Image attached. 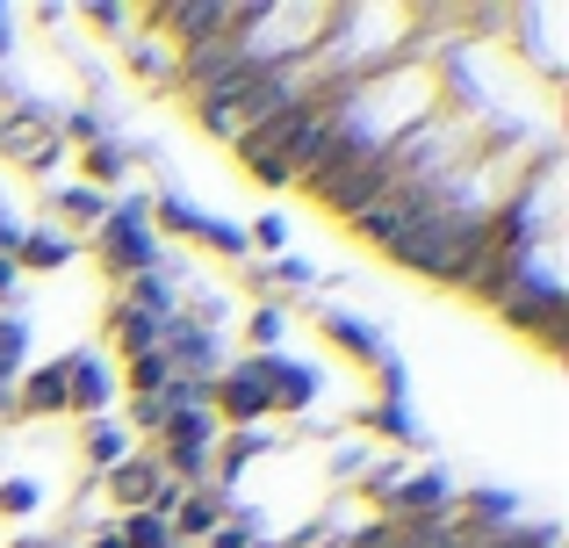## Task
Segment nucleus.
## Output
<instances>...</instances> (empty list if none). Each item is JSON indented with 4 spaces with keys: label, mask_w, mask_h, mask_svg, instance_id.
Returning a JSON list of instances; mask_svg holds the SVG:
<instances>
[{
    "label": "nucleus",
    "mask_w": 569,
    "mask_h": 548,
    "mask_svg": "<svg viewBox=\"0 0 569 548\" xmlns=\"http://www.w3.org/2000/svg\"><path fill=\"white\" fill-rule=\"evenodd\" d=\"M325 339H332L347 361H361V368H382L389 361V339L368 318H353V310H325Z\"/></svg>",
    "instance_id": "obj_9"
},
{
    "label": "nucleus",
    "mask_w": 569,
    "mask_h": 548,
    "mask_svg": "<svg viewBox=\"0 0 569 548\" xmlns=\"http://www.w3.org/2000/svg\"><path fill=\"white\" fill-rule=\"evenodd\" d=\"M58 361H66V411H80V419H109L116 368L101 361L94 347H80V353H58Z\"/></svg>",
    "instance_id": "obj_4"
},
{
    "label": "nucleus",
    "mask_w": 569,
    "mask_h": 548,
    "mask_svg": "<svg viewBox=\"0 0 569 548\" xmlns=\"http://www.w3.org/2000/svg\"><path fill=\"white\" fill-rule=\"evenodd\" d=\"M109 332H116V347L138 361V353H159V339H167V318H152V310H138V303H116V310H109Z\"/></svg>",
    "instance_id": "obj_13"
},
{
    "label": "nucleus",
    "mask_w": 569,
    "mask_h": 548,
    "mask_svg": "<svg viewBox=\"0 0 569 548\" xmlns=\"http://www.w3.org/2000/svg\"><path fill=\"white\" fill-rule=\"evenodd\" d=\"M159 491H167V477H159V455H130V462L109 469V498H123L130 512H159Z\"/></svg>",
    "instance_id": "obj_10"
},
{
    "label": "nucleus",
    "mask_w": 569,
    "mask_h": 548,
    "mask_svg": "<svg viewBox=\"0 0 569 548\" xmlns=\"http://www.w3.org/2000/svg\"><path fill=\"white\" fill-rule=\"evenodd\" d=\"M94 548H123V541H116V527H101V535H94Z\"/></svg>",
    "instance_id": "obj_39"
},
{
    "label": "nucleus",
    "mask_w": 569,
    "mask_h": 548,
    "mask_svg": "<svg viewBox=\"0 0 569 548\" xmlns=\"http://www.w3.org/2000/svg\"><path fill=\"white\" fill-rule=\"evenodd\" d=\"M0 101H14V94H8V87H0Z\"/></svg>",
    "instance_id": "obj_40"
},
{
    "label": "nucleus",
    "mask_w": 569,
    "mask_h": 548,
    "mask_svg": "<svg viewBox=\"0 0 569 548\" xmlns=\"http://www.w3.org/2000/svg\"><path fill=\"white\" fill-rule=\"evenodd\" d=\"M223 512H231V498L217 491V484H194V491H181V506L167 512V527H173V541H194V535H217L223 527Z\"/></svg>",
    "instance_id": "obj_8"
},
{
    "label": "nucleus",
    "mask_w": 569,
    "mask_h": 548,
    "mask_svg": "<svg viewBox=\"0 0 569 548\" xmlns=\"http://www.w3.org/2000/svg\"><path fill=\"white\" fill-rule=\"evenodd\" d=\"M51 130H58V145H66V138H80V145H101V138H109V123H101L94 109H72V116H51Z\"/></svg>",
    "instance_id": "obj_29"
},
{
    "label": "nucleus",
    "mask_w": 569,
    "mask_h": 548,
    "mask_svg": "<svg viewBox=\"0 0 569 548\" xmlns=\"http://www.w3.org/2000/svg\"><path fill=\"white\" fill-rule=\"evenodd\" d=\"M246 332H252V347H260V353H274L281 332H289V310H281V303H260V310L246 318Z\"/></svg>",
    "instance_id": "obj_27"
},
{
    "label": "nucleus",
    "mask_w": 569,
    "mask_h": 548,
    "mask_svg": "<svg viewBox=\"0 0 569 548\" xmlns=\"http://www.w3.org/2000/svg\"><path fill=\"white\" fill-rule=\"evenodd\" d=\"M37 484H29V477H8V484H0V512H8V520H29V512H37Z\"/></svg>",
    "instance_id": "obj_30"
},
{
    "label": "nucleus",
    "mask_w": 569,
    "mask_h": 548,
    "mask_svg": "<svg viewBox=\"0 0 569 548\" xmlns=\"http://www.w3.org/2000/svg\"><path fill=\"white\" fill-rule=\"evenodd\" d=\"M123 303L152 310V318H173V268H144V275H130V296H123Z\"/></svg>",
    "instance_id": "obj_19"
},
{
    "label": "nucleus",
    "mask_w": 569,
    "mask_h": 548,
    "mask_svg": "<svg viewBox=\"0 0 569 548\" xmlns=\"http://www.w3.org/2000/svg\"><path fill=\"white\" fill-rule=\"evenodd\" d=\"M130 173V152L116 138H101V145H87V188H116Z\"/></svg>",
    "instance_id": "obj_21"
},
{
    "label": "nucleus",
    "mask_w": 569,
    "mask_h": 548,
    "mask_svg": "<svg viewBox=\"0 0 569 548\" xmlns=\"http://www.w3.org/2000/svg\"><path fill=\"white\" fill-rule=\"evenodd\" d=\"M87 469H101V477H109L116 462H130V455H138V434H130L123 419H87Z\"/></svg>",
    "instance_id": "obj_14"
},
{
    "label": "nucleus",
    "mask_w": 569,
    "mask_h": 548,
    "mask_svg": "<svg viewBox=\"0 0 569 548\" xmlns=\"http://www.w3.org/2000/svg\"><path fill=\"white\" fill-rule=\"evenodd\" d=\"M361 469H368V448L361 440H339L332 448V477H361Z\"/></svg>",
    "instance_id": "obj_34"
},
{
    "label": "nucleus",
    "mask_w": 569,
    "mask_h": 548,
    "mask_svg": "<svg viewBox=\"0 0 569 548\" xmlns=\"http://www.w3.org/2000/svg\"><path fill=\"white\" fill-rule=\"evenodd\" d=\"M58 411H66V361L14 376V419H58Z\"/></svg>",
    "instance_id": "obj_7"
},
{
    "label": "nucleus",
    "mask_w": 569,
    "mask_h": 548,
    "mask_svg": "<svg viewBox=\"0 0 569 548\" xmlns=\"http://www.w3.org/2000/svg\"><path fill=\"white\" fill-rule=\"evenodd\" d=\"M8 29H14V14H8V8H0V58H8V51H14V37H8Z\"/></svg>",
    "instance_id": "obj_37"
},
{
    "label": "nucleus",
    "mask_w": 569,
    "mask_h": 548,
    "mask_svg": "<svg viewBox=\"0 0 569 548\" xmlns=\"http://www.w3.org/2000/svg\"><path fill=\"white\" fill-rule=\"evenodd\" d=\"M455 512V484L440 477V469H418V477H403L397 491L382 498V520L411 527V520H447Z\"/></svg>",
    "instance_id": "obj_5"
},
{
    "label": "nucleus",
    "mask_w": 569,
    "mask_h": 548,
    "mask_svg": "<svg viewBox=\"0 0 569 548\" xmlns=\"http://www.w3.org/2000/svg\"><path fill=\"white\" fill-rule=\"evenodd\" d=\"M361 426H376V434H382V440H397V448H432L426 426H418V419H411V405H403V390H382V397H376V411H368Z\"/></svg>",
    "instance_id": "obj_15"
},
{
    "label": "nucleus",
    "mask_w": 569,
    "mask_h": 548,
    "mask_svg": "<svg viewBox=\"0 0 569 548\" xmlns=\"http://www.w3.org/2000/svg\"><path fill=\"white\" fill-rule=\"evenodd\" d=\"M159 440H167V448H217V411H209V405H194V411H167Z\"/></svg>",
    "instance_id": "obj_17"
},
{
    "label": "nucleus",
    "mask_w": 569,
    "mask_h": 548,
    "mask_svg": "<svg viewBox=\"0 0 569 548\" xmlns=\"http://www.w3.org/2000/svg\"><path fill=\"white\" fill-rule=\"evenodd\" d=\"M246 246H260V253L281 260V246H289V225H281V217H260V225L246 231Z\"/></svg>",
    "instance_id": "obj_33"
},
{
    "label": "nucleus",
    "mask_w": 569,
    "mask_h": 548,
    "mask_svg": "<svg viewBox=\"0 0 569 548\" xmlns=\"http://www.w3.org/2000/svg\"><path fill=\"white\" fill-rule=\"evenodd\" d=\"M0 419H14V382L0 376Z\"/></svg>",
    "instance_id": "obj_38"
},
{
    "label": "nucleus",
    "mask_w": 569,
    "mask_h": 548,
    "mask_svg": "<svg viewBox=\"0 0 569 548\" xmlns=\"http://www.w3.org/2000/svg\"><path fill=\"white\" fill-rule=\"evenodd\" d=\"M209 411H217V426L231 419L238 434H246V426H260L267 411V368H260V353H252V361H231V368H217V382H209Z\"/></svg>",
    "instance_id": "obj_2"
},
{
    "label": "nucleus",
    "mask_w": 569,
    "mask_h": 548,
    "mask_svg": "<svg viewBox=\"0 0 569 548\" xmlns=\"http://www.w3.org/2000/svg\"><path fill=\"white\" fill-rule=\"evenodd\" d=\"M209 548H260V520H252L246 506H231V512H223V527L209 535Z\"/></svg>",
    "instance_id": "obj_26"
},
{
    "label": "nucleus",
    "mask_w": 569,
    "mask_h": 548,
    "mask_svg": "<svg viewBox=\"0 0 569 548\" xmlns=\"http://www.w3.org/2000/svg\"><path fill=\"white\" fill-rule=\"evenodd\" d=\"M116 541H123V548H181V541H173V527L159 520V512H130V520L116 527Z\"/></svg>",
    "instance_id": "obj_23"
},
{
    "label": "nucleus",
    "mask_w": 569,
    "mask_h": 548,
    "mask_svg": "<svg viewBox=\"0 0 569 548\" xmlns=\"http://www.w3.org/2000/svg\"><path fill=\"white\" fill-rule=\"evenodd\" d=\"M397 484H403V462H397V455H382V462L361 469V491H368V498H389Z\"/></svg>",
    "instance_id": "obj_31"
},
{
    "label": "nucleus",
    "mask_w": 569,
    "mask_h": 548,
    "mask_svg": "<svg viewBox=\"0 0 569 548\" xmlns=\"http://www.w3.org/2000/svg\"><path fill=\"white\" fill-rule=\"evenodd\" d=\"M498 318L512 325V332L541 339L548 353L569 347V332H562V325H569V296H562V289H512V296L498 303Z\"/></svg>",
    "instance_id": "obj_3"
},
{
    "label": "nucleus",
    "mask_w": 569,
    "mask_h": 548,
    "mask_svg": "<svg viewBox=\"0 0 569 548\" xmlns=\"http://www.w3.org/2000/svg\"><path fill=\"white\" fill-rule=\"evenodd\" d=\"M14 289H22V268H14V260H0V303H14Z\"/></svg>",
    "instance_id": "obj_36"
},
{
    "label": "nucleus",
    "mask_w": 569,
    "mask_h": 548,
    "mask_svg": "<svg viewBox=\"0 0 569 548\" xmlns=\"http://www.w3.org/2000/svg\"><path fill=\"white\" fill-rule=\"evenodd\" d=\"M22 361H29V318L22 310H0V376H22Z\"/></svg>",
    "instance_id": "obj_20"
},
{
    "label": "nucleus",
    "mask_w": 569,
    "mask_h": 548,
    "mask_svg": "<svg viewBox=\"0 0 569 548\" xmlns=\"http://www.w3.org/2000/svg\"><path fill=\"white\" fill-rule=\"evenodd\" d=\"M267 448H274V434H267V426H246V434H231V448L209 455V484H217V491H231V484L246 477V462H260Z\"/></svg>",
    "instance_id": "obj_12"
},
{
    "label": "nucleus",
    "mask_w": 569,
    "mask_h": 548,
    "mask_svg": "<svg viewBox=\"0 0 569 548\" xmlns=\"http://www.w3.org/2000/svg\"><path fill=\"white\" fill-rule=\"evenodd\" d=\"M58 210H66V225H94V231H101L109 196H101V188H58Z\"/></svg>",
    "instance_id": "obj_24"
},
{
    "label": "nucleus",
    "mask_w": 569,
    "mask_h": 548,
    "mask_svg": "<svg viewBox=\"0 0 569 548\" xmlns=\"http://www.w3.org/2000/svg\"><path fill=\"white\" fill-rule=\"evenodd\" d=\"M94 253H101V268L109 275H144V268H159V239H152V196H123V202H109V217H101V239H94Z\"/></svg>",
    "instance_id": "obj_1"
},
{
    "label": "nucleus",
    "mask_w": 569,
    "mask_h": 548,
    "mask_svg": "<svg viewBox=\"0 0 569 548\" xmlns=\"http://www.w3.org/2000/svg\"><path fill=\"white\" fill-rule=\"evenodd\" d=\"M260 368H267V405H274V411H310V405H318L325 376H318L310 361H289V353H260Z\"/></svg>",
    "instance_id": "obj_6"
},
{
    "label": "nucleus",
    "mask_w": 569,
    "mask_h": 548,
    "mask_svg": "<svg viewBox=\"0 0 569 548\" xmlns=\"http://www.w3.org/2000/svg\"><path fill=\"white\" fill-rule=\"evenodd\" d=\"M80 253L72 246V231H51V225H22V246H14V268L22 275H58L66 260Z\"/></svg>",
    "instance_id": "obj_11"
},
{
    "label": "nucleus",
    "mask_w": 569,
    "mask_h": 548,
    "mask_svg": "<svg viewBox=\"0 0 569 548\" xmlns=\"http://www.w3.org/2000/svg\"><path fill=\"white\" fill-rule=\"evenodd\" d=\"M194 246H209V253H223V260H246L252 253L246 231H238L231 217H202V225H194Z\"/></svg>",
    "instance_id": "obj_22"
},
{
    "label": "nucleus",
    "mask_w": 569,
    "mask_h": 548,
    "mask_svg": "<svg viewBox=\"0 0 569 548\" xmlns=\"http://www.w3.org/2000/svg\"><path fill=\"white\" fill-rule=\"evenodd\" d=\"M123 66L138 72V80H152V87H173V51L159 37H144V29H138V37H123Z\"/></svg>",
    "instance_id": "obj_16"
},
{
    "label": "nucleus",
    "mask_w": 569,
    "mask_h": 548,
    "mask_svg": "<svg viewBox=\"0 0 569 548\" xmlns=\"http://www.w3.org/2000/svg\"><path fill=\"white\" fill-rule=\"evenodd\" d=\"M194 225H202V210H194L188 196H173V188H159V196H152V239H159V231H173V239H194Z\"/></svg>",
    "instance_id": "obj_18"
},
{
    "label": "nucleus",
    "mask_w": 569,
    "mask_h": 548,
    "mask_svg": "<svg viewBox=\"0 0 569 548\" xmlns=\"http://www.w3.org/2000/svg\"><path fill=\"white\" fill-rule=\"evenodd\" d=\"M267 289H318V268L303 253H281V260H267Z\"/></svg>",
    "instance_id": "obj_28"
},
{
    "label": "nucleus",
    "mask_w": 569,
    "mask_h": 548,
    "mask_svg": "<svg viewBox=\"0 0 569 548\" xmlns=\"http://www.w3.org/2000/svg\"><path fill=\"white\" fill-rule=\"evenodd\" d=\"M167 376H173V368H167V353H138V361L123 368V390H138V397H159V390H167Z\"/></svg>",
    "instance_id": "obj_25"
},
{
    "label": "nucleus",
    "mask_w": 569,
    "mask_h": 548,
    "mask_svg": "<svg viewBox=\"0 0 569 548\" xmlns=\"http://www.w3.org/2000/svg\"><path fill=\"white\" fill-rule=\"evenodd\" d=\"M87 22H94V29H109V37H123V29H138V8H116V0H94V8H87Z\"/></svg>",
    "instance_id": "obj_32"
},
{
    "label": "nucleus",
    "mask_w": 569,
    "mask_h": 548,
    "mask_svg": "<svg viewBox=\"0 0 569 548\" xmlns=\"http://www.w3.org/2000/svg\"><path fill=\"white\" fill-rule=\"evenodd\" d=\"M130 426H138V434H159V426H167V405H159V397H138V405H130Z\"/></svg>",
    "instance_id": "obj_35"
}]
</instances>
